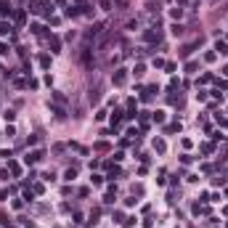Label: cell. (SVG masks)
I'll list each match as a JSON object with an SVG mask.
<instances>
[{
    "instance_id": "cell-1",
    "label": "cell",
    "mask_w": 228,
    "mask_h": 228,
    "mask_svg": "<svg viewBox=\"0 0 228 228\" xmlns=\"http://www.w3.org/2000/svg\"><path fill=\"white\" fill-rule=\"evenodd\" d=\"M45 8H48V3H45V0H37V3H32V13H43Z\"/></svg>"
},
{
    "instance_id": "cell-2",
    "label": "cell",
    "mask_w": 228,
    "mask_h": 228,
    "mask_svg": "<svg viewBox=\"0 0 228 228\" xmlns=\"http://www.w3.org/2000/svg\"><path fill=\"white\" fill-rule=\"evenodd\" d=\"M114 82L122 85V82H125V72H117V74H114Z\"/></svg>"
},
{
    "instance_id": "cell-3",
    "label": "cell",
    "mask_w": 228,
    "mask_h": 228,
    "mask_svg": "<svg viewBox=\"0 0 228 228\" xmlns=\"http://www.w3.org/2000/svg\"><path fill=\"white\" fill-rule=\"evenodd\" d=\"M51 111H53V114H56V117H64V109H61V106H53Z\"/></svg>"
},
{
    "instance_id": "cell-4",
    "label": "cell",
    "mask_w": 228,
    "mask_h": 228,
    "mask_svg": "<svg viewBox=\"0 0 228 228\" xmlns=\"http://www.w3.org/2000/svg\"><path fill=\"white\" fill-rule=\"evenodd\" d=\"M183 16V8H172V19H180Z\"/></svg>"
},
{
    "instance_id": "cell-5",
    "label": "cell",
    "mask_w": 228,
    "mask_h": 228,
    "mask_svg": "<svg viewBox=\"0 0 228 228\" xmlns=\"http://www.w3.org/2000/svg\"><path fill=\"white\" fill-rule=\"evenodd\" d=\"M172 35H175V37H178V35H183V27L175 24V27H172Z\"/></svg>"
},
{
    "instance_id": "cell-6",
    "label": "cell",
    "mask_w": 228,
    "mask_h": 228,
    "mask_svg": "<svg viewBox=\"0 0 228 228\" xmlns=\"http://www.w3.org/2000/svg\"><path fill=\"white\" fill-rule=\"evenodd\" d=\"M109 6H111L109 0H101V8H104V11H109Z\"/></svg>"
}]
</instances>
